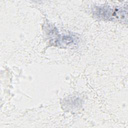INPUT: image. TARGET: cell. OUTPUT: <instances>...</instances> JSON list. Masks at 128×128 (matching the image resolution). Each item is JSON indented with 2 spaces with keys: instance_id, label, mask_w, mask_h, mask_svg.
I'll return each mask as SVG.
<instances>
[{
  "instance_id": "1",
  "label": "cell",
  "mask_w": 128,
  "mask_h": 128,
  "mask_svg": "<svg viewBox=\"0 0 128 128\" xmlns=\"http://www.w3.org/2000/svg\"><path fill=\"white\" fill-rule=\"evenodd\" d=\"M94 16L98 18L107 20H124L126 17L127 10L124 8L110 6H96L93 11Z\"/></svg>"
}]
</instances>
